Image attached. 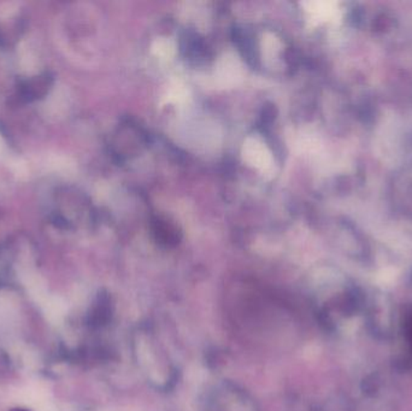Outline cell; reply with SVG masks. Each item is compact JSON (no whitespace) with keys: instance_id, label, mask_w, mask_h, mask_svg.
Wrapping results in <instances>:
<instances>
[{"instance_id":"cell-1","label":"cell","mask_w":412,"mask_h":411,"mask_svg":"<svg viewBox=\"0 0 412 411\" xmlns=\"http://www.w3.org/2000/svg\"><path fill=\"white\" fill-rule=\"evenodd\" d=\"M241 154L245 162L261 172H268L272 167V151L258 136H250L244 141Z\"/></svg>"},{"instance_id":"cell-2","label":"cell","mask_w":412,"mask_h":411,"mask_svg":"<svg viewBox=\"0 0 412 411\" xmlns=\"http://www.w3.org/2000/svg\"><path fill=\"white\" fill-rule=\"evenodd\" d=\"M244 76L243 64L234 53L227 52L216 63L215 81L220 87H234Z\"/></svg>"},{"instance_id":"cell-3","label":"cell","mask_w":412,"mask_h":411,"mask_svg":"<svg viewBox=\"0 0 412 411\" xmlns=\"http://www.w3.org/2000/svg\"><path fill=\"white\" fill-rule=\"evenodd\" d=\"M152 53L160 60H171L176 53V44L171 37H157L152 44Z\"/></svg>"},{"instance_id":"cell-4","label":"cell","mask_w":412,"mask_h":411,"mask_svg":"<svg viewBox=\"0 0 412 411\" xmlns=\"http://www.w3.org/2000/svg\"><path fill=\"white\" fill-rule=\"evenodd\" d=\"M188 98V91L181 84H175L168 89L165 94V103H185Z\"/></svg>"},{"instance_id":"cell-5","label":"cell","mask_w":412,"mask_h":411,"mask_svg":"<svg viewBox=\"0 0 412 411\" xmlns=\"http://www.w3.org/2000/svg\"><path fill=\"white\" fill-rule=\"evenodd\" d=\"M263 42H264L263 50L267 53L268 56H274L280 50V42H279V40L272 34L265 35Z\"/></svg>"},{"instance_id":"cell-6","label":"cell","mask_w":412,"mask_h":411,"mask_svg":"<svg viewBox=\"0 0 412 411\" xmlns=\"http://www.w3.org/2000/svg\"><path fill=\"white\" fill-rule=\"evenodd\" d=\"M11 411H29V410H26V409H14V410H11Z\"/></svg>"},{"instance_id":"cell-7","label":"cell","mask_w":412,"mask_h":411,"mask_svg":"<svg viewBox=\"0 0 412 411\" xmlns=\"http://www.w3.org/2000/svg\"><path fill=\"white\" fill-rule=\"evenodd\" d=\"M410 334H411V341H412V323H411V328H410Z\"/></svg>"}]
</instances>
